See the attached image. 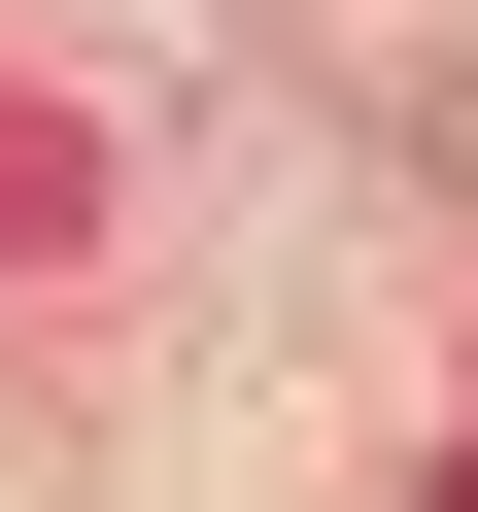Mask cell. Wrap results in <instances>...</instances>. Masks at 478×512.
<instances>
[{"instance_id": "1", "label": "cell", "mask_w": 478, "mask_h": 512, "mask_svg": "<svg viewBox=\"0 0 478 512\" xmlns=\"http://www.w3.org/2000/svg\"><path fill=\"white\" fill-rule=\"evenodd\" d=\"M444 512H478V444H444Z\"/></svg>"}]
</instances>
